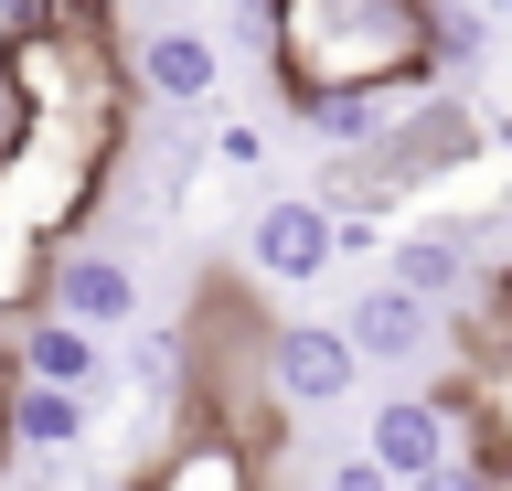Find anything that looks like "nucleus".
<instances>
[{
    "label": "nucleus",
    "instance_id": "nucleus-13",
    "mask_svg": "<svg viewBox=\"0 0 512 491\" xmlns=\"http://www.w3.org/2000/svg\"><path fill=\"white\" fill-rule=\"evenodd\" d=\"M491 22H502V11H480V0H470V11H459V0H438V65L470 75L480 54H491Z\"/></svg>",
    "mask_w": 512,
    "mask_h": 491
},
{
    "label": "nucleus",
    "instance_id": "nucleus-11",
    "mask_svg": "<svg viewBox=\"0 0 512 491\" xmlns=\"http://www.w3.org/2000/svg\"><path fill=\"white\" fill-rule=\"evenodd\" d=\"M150 491H256V459H246V438L203 427V438H182V449L150 470Z\"/></svg>",
    "mask_w": 512,
    "mask_h": 491
},
{
    "label": "nucleus",
    "instance_id": "nucleus-3",
    "mask_svg": "<svg viewBox=\"0 0 512 491\" xmlns=\"http://www.w3.org/2000/svg\"><path fill=\"white\" fill-rule=\"evenodd\" d=\"M459 417H480V385H438V395H374L363 417V449L395 470V481H427L438 459H459Z\"/></svg>",
    "mask_w": 512,
    "mask_h": 491
},
{
    "label": "nucleus",
    "instance_id": "nucleus-12",
    "mask_svg": "<svg viewBox=\"0 0 512 491\" xmlns=\"http://www.w3.org/2000/svg\"><path fill=\"white\" fill-rule=\"evenodd\" d=\"M395 107L406 97H384V86H342V97H299V118L320 129V150H384Z\"/></svg>",
    "mask_w": 512,
    "mask_h": 491
},
{
    "label": "nucleus",
    "instance_id": "nucleus-10",
    "mask_svg": "<svg viewBox=\"0 0 512 491\" xmlns=\"http://www.w3.org/2000/svg\"><path fill=\"white\" fill-rule=\"evenodd\" d=\"M384 278L448 310V299L470 289L480 267H470V235H459V225H416V235H395V246H384Z\"/></svg>",
    "mask_w": 512,
    "mask_h": 491
},
{
    "label": "nucleus",
    "instance_id": "nucleus-14",
    "mask_svg": "<svg viewBox=\"0 0 512 491\" xmlns=\"http://www.w3.org/2000/svg\"><path fill=\"white\" fill-rule=\"evenodd\" d=\"M320 491H406V481H395V470H384L374 449H342L331 470H320Z\"/></svg>",
    "mask_w": 512,
    "mask_h": 491
},
{
    "label": "nucleus",
    "instance_id": "nucleus-4",
    "mask_svg": "<svg viewBox=\"0 0 512 491\" xmlns=\"http://www.w3.org/2000/svg\"><path fill=\"white\" fill-rule=\"evenodd\" d=\"M363 374H374V363H363V342H352L342 321H278V331H267V395L299 406V417L363 395Z\"/></svg>",
    "mask_w": 512,
    "mask_h": 491
},
{
    "label": "nucleus",
    "instance_id": "nucleus-2",
    "mask_svg": "<svg viewBox=\"0 0 512 491\" xmlns=\"http://www.w3.org/2000/svg\"><path fill=\"white\" fill-rule=\"evenodd\" d=\"M342 246H352V225H342V203H320V193H278V203L246 214V267L267 278V289H310V278H331Z\"/></svg>",
    "mask_w": 512,
    "mask_h": 491
},
{
    "label": "nucleus",
    "instance_id": "nucleus-7",
    "mask_svg": "<svg viewBox=\"0 0 512 491\" xmlns=\"http://www.w3.org/2000/svg\"><path fill=\"white\" fill-rule=\"evenodd\" d=\"M11 374H43V385H75V395H96L107 385V331H86L75 310H32L22 331H11Z\"/></svg>",
    "mask_w": 512,
    "mask_h": 491
},
{
    "label": "nucleus",
    "instance_id": "nucleus-5",
    "mask_svg": "<svg viewBox=\"0 0 512 491\" xmlns=\"http://www.w3.org/2000/svg\"><path fill=\"white\" fill-rule=\"evenodd\" d=\"M342 331L363 342V363H384V374H416V363L448 353V310H438V299H416V289H395V278L352 299Z\"/></svg>",
    "mask_w": 512,
    "mask_h": 491
},
{
    "label": "nucleus",
    "instance_id": "nucleus-18",
    "mask_svg": "<svg viewBox=\"0 0 512 491\" xmlns=\"http://www.w3.org/2000/svg\"><path fill=\"white\" fill-rule=\"evenodd\" d=\"M11 129H22V107H11V86H0V150H11Z\"/></svg>",
    "mask_w": 512,
    "mask_h": 491
},
{
    "label": "nucleus",
    "instance_id": "nucleus-9",
    "mask_svg": "<svg viewBox=\"0 0 512 491\" xmlns=\"http://www.w3.org/2000/svg\"><path fill=\"white\" fill-rule=\"evenodd\" d=\"M0 427H11V449H32V459H75V449H86V427H96V395L43 385V374H11Z\"/></svg>",
    "mask_w": 512,
    "mask_h": 491
},
{
    "label": "nucleus",
    "instance_id": "nucleus-15",
    "mask_svg": "<svg viewBox=\"0 0 512 491\" xmlns=\"http://www.w3.org/2000/svg\"><path fill=\"white\" fill-rule=\"evenodd\" d=\"M406 491H502V459H438V470L406 481Z\"/></svg>",
    "mask_w": 512,
    "mask_h": 491
},
{
    "label": "nucleus",
    "instance_id": "nucleus-1",
    "mask_svg": "<svg viewBox=\"0 0 512 491\" xmlns=\"http://www.w3.org/2000/svg\"><path fill=\"white\" fill-rule=\"evenodd\" d=\"M256 22L278 43L288 107L299 97H342V86H384V97L448 86L438 0H256Z\"/></svg>",
    "mask_w": 512,
    "mask_h": 491
},
{
    "label": "nucleus",
    "instance_id": "nucleus-19",
    "mask_svg": "<svg viewBox=\"0 0 512 491\" xmlns=\"http://www.w3.org/2000/svg\"><path fill=\"white\" fill-rule=\"evenodd\" d=\"M480 11H502V22H512V0H480Z\"/></svg>",
    "mask_w": 512,
    "mask_h": 491
},
{
    "label": "nucleus",
    "instance_id": "nucleus-17",
    "mask_svg": "<svg viewBox=\"0 0 512 491\" xmlns=\"http://www.w3.org/2000/svg\"><path fill=\"white\" fill-rule=\"evenodd\" d=\"M214 161H224V171H256V161H267V139L235 118V129H214Z\"/></svg>",
    "mask_w": 512,
    "mask_h": 491
},
{
    "label": "nucleus",
    "instance_id": "nucleus-16",
    "mask_svg": "<svg viewBox=\"0 0 512 491\" xmlns=\"http://www.w3.org/2000/svg\"><path fill=\"white\" fill-rule=\"evenodd\" d=\"M480 417H491V459L512 470V353H502V374L480 385Z\"/></svg>",
    "mask_w": 512,
    "mask_h": 491
},
{
    "label": "nucleus",
    "instance_id": "nucleus-20",
    "mask_svg": "<svg viewBox=\"0 0 512 491\" xmlns=\"http://www.w3.org/2000/svg\"><path fill=\"white\" fill-rule=\"evenodd\" d=\"M0 438H11V427H0Z\"/></svg>",
    "mask_w": 512,
    "mask_h": 491
},
{
    "label": "nucleus",
    "instance_id": "nucleus-6",
    "mask_svg": "<svg viewBox=\"0 0 512 491\" xmlns=\"http://www.w3.org/2000/svg\"><path fill=\"white\" fill-rule=\"evenodd\" d=\"M43 299H54V310H75L86 331H128V321H139V267H128L118 246H75V235H64Z\"/></svg>",
    "mask_w": 512,
    "mask_h": 491
},
{
    "label": "nucleus",
    "instance_id": "nucleus-8",
    "mask_svg": "<svg viewBox=\"0 0 512 491\" xmlns=\"http://www.w3.org/2000/svg\"><path fill=\"white\" fill-rule=\"evenodd\" d=\"M128 86L160 107H203L224 86V54L214 33H192V22H160V33H139V54H128Z\"/></svg>",
    "mask_w": 512,
    "mask_h": 491
}]
</instances>
